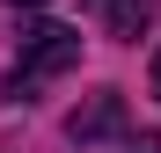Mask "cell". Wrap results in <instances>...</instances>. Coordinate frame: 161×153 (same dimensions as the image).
<instances>
[{
  "mask_svg": "<svg viewBox=\"0 0 161 153\" xmlns=\"http://www.w3.org/2000/svg\"><path fill=\"white\" fill-rule=\"evenodd\" d=\"M73 59H80V29H66V22H30V29H22V66H15L8 95L30 102V88L51 80V73H66Z\"/></svg>",
  "mask_w": 161,
  "mask_h": 153,
  "instance_id": "cell-1",
  "label": "cell"
},
{
  "mask_svg": "<svg viewBox=\"0 0 161 153\" xmlns=\"http://www.w3.org/2000/svg\"><path fill=\"white\" fill-rule=\"evenodd\" d=\"M117 124H125V102H117V95H95V102H80V110L66 117V131H73L80 146H95V139H110Z\"/></svg>",
  "mask_w": 161,
  "mask_h": 153,
  "instance_id": "cell-2",
  "label": "cell"
},
{
  "mask_svg": "<svg viewBox=\"0 0 161 153\" xmlns=\"http://www.w3.org/2000/svg\"><path fill=\"white\" fill-rule=\"evenodd\" d=\"M154 8H161V0H88V15H95L110 37H147Z\"/></svg>",
  "mask_w": 161,
  "mask_h": 153,
  "instance_id": "cell-3",
  "label": "cell"
},
{
  "mask_svg": "<svg viewBox=\"0 0 161 153\" xmlns=\"http://www.w3.org/2000/svg\"><path fill=\"white\" fill-rule=\"evenodd\" d=\"M125 153H161V131H139V139H132Z\"/></svg>",
  "mask_w": 161,
  "mask_h": 153,
  "instance_id": "cell-4",
  "label": "cell"
},
{
  "mask_svg": "<svg viewBox=\"0 0 161 153\" xmlns=\"http://www.w3.org/2000/svg\"><path fill=\"white\" fill-rule=\"evenodd\" d=\"M154 95H161V51H154Z\"/></svg>",
  "mask_w": 161,
  "mask_h": 153,
  "instance_id": "cell-5",
  "label": "cell"
},
{
  "mask_svg": "<svg viewBox=\"0 0 161 153\" xmlns=\"http://www.w3.org/2000/svg\"><path fill=\"white\" fill-rule=\"evenodd\" d=\"M8 8H44V0H8Z\"/></svg>",
  "mask_w": 161,
  "mask_h": 153,
  "instance_id": "cell-6",
  "label": "cell"
}]
</instances>
